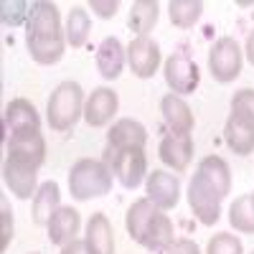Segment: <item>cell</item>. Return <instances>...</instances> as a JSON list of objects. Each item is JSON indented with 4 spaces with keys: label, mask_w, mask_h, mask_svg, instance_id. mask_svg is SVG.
Listing matches in <instances>:
<instances>
[{
    "label": "cell",
    "mask_w": 254,
    "mask_h": 254,
    "mask_svg": "<svg viewBox=\"0 0 254 254\" xmlns=\"http://www.w3.org/2000/svg\"><path fill=\"white\" fill-rule=\"evenodd\" d=\"M104 163L110 165V171L125 188H137L147 173L145 150H112V147H107Z\"/></svg>",
    "instance_id": "6"
},
{
    "label": "cell",
    "mask_w": 254,
    "mask_h": 254,
    "mask_svg": "<svg viewBox=\"0 0 254 254\" xmlns=\"http://www.w3.org/2000/svg\"><path fill=\"white\" fill-rule=\"evenodd\" d=\"M13 242V211L8 206L0 208V252H5Z\"/></svg>",
    "instance_id": "32"
},
{
    "label": "cell",
    "mask_w": 254,
    "mask_h": 254,
    "mask_svg": "<svg viewBox=\"0 0 254 254\" xmlns=\"http://www.w3.org/2000/svg\"><path fill=\"white\" fill-rule=\"evenodd\" d=\"M84 92L76 81H61L56 92L49 97V107H46V117L51 130L56 132H66L76 125V120L84 115Z\"/></svg>",
    "instance_id": "3"
},
{
    "label": "cell",
    "mask_w": 254,
    "mask_h": 254,
    "mask_svg": "<svg viewBox=\"0 0 254 254\" xmlns=\"http://www.w3.org/2000/svg\"><path fill=\"white\" fill-rule=\"evenodd\" d=\"M231 115L254 130V89H242L231 99Z\"/></svg>",
    "instance_id": "30"
},
{
    "label": "cell",
    "mask_w": 254,
    "mask_h": 254,
    "mask_svg": "<svg viewBox=\"0 0 254 254\" xmlns=\"http://www.w3.org/2000/svg\"><path fill=\"white\" fill-rule=\"evenodd\" d=\"M158 15H160V8H158L155 0H137L130 8L127 26H130V31H135L137 36H147L153 31V26L158 23Z\"/></svg>",
    "instance_id": "25"
},
{
    "label": "cell",
    "mask_w": 254,
    "mask_h": 254,
    "mask_svg": "<svg viewBox=\"0 0 254 254\" xmlns=\"http://www.w3.org/2000/svg\"><path fill=\"white\" fill-rule=\"evenodd\" d=\"M201 13H203V3H198V0H173L168 5L171 23L178 28H193V23L201 18Z\"/></svg>",
    "instance_id": "28"
},
{
    "label": "cell",
    "mask_w": 254,
    "mask_h": 254,
    "mask_svg": "<svg viewBox=\"0 0 254 254\" xmlns=\"http://www.w3.org/2000/svg\"><path fill=\"white\" fill-rule=\"evenodd\" d=\"M247 59H249V64H252V66H254V31L247 36Z\"/></svg>",
    "instance_id": "36"
},
{
    "label": "cell",
    "mask_w": 254,
    "mask_h": 254,
    "mask_svg": "<svg viewBox=\"0 0 254 254\" xmlns=\"http://www.w3.org/2000/svg\"><path fill=\"white\" fill-rule=\"evenodd\" d=\"M61 208V190L54 181H46L44 186H38L33 196V221L38 226H49L51 216Z\"/></svg>",
    "instance_id": "20"
},
{
    "label": "cell",
    "mask_w": 254,
    "mask_h": 254,
    "mask_svg": "<svg viewBox=\"0 0 254 254\" xmlns=\"http://www.w3.org/2000/svg\"><path fill=\"white\" fill-rule=\"evenodd\" d=\"M36 176L38 171L31 165H23V163H15L10 158H5V165H3V181L5 186L10 188V193L20 201H28L31 196H36Z\"/></svg>",
    "instance_id": "14"
},
{
    "label": "cell",
    "mask_w": 254,
    "mask_h": 254,
    "mask_svg": "<svg viewBox=\"0 0 254 254\" xmlns=\"http://www.w3.org/2000/svg\"><path fill=\"white\" fill-rule=\"evenodd\" d=\"M224 140L237 155H252L254 153V130L234 115H229L224 127Z\"/></svg>",
    "instance_id": "24"
},
{
    "label": "cell",
    "mask_w": 254,
    "mask_h": 254,
    "mask_svg": "<svg viewBox=\"0 0 254 254\" xmlns=\"http://www.w3.org/2000/svg\"><path fill=\"white\" fill-rule=\"evenodd\" d=\"M160 112H163V120L168 125V130H171V135L190 137V132H193V112H190L183 97L165 94L160 99Z\"/></svg>",
    "instance_id": "10"
},
{
    "label": "cell",
    "mask_w": 254,
    "mask_h": 254,
    "mask_svg": "<svg viewBox=\"0 0 254 254\" xmlns=\"http://www.w3.org/2000/svg\"><path fill=\"white\" fill-rule=\"evenodd\" d=\"M252 196H254V193H252Z\"/></svg>",
    "instance_id": "38"
},
{
    "label": "cell",
    "mask_w": 254,
    "mask_h": 254,
    "mask_svg": "<svg viewBox=\"0 0 254 254\" xmlns=\"http://www.w3.org/2000/svg\"><path fill=\"white\" fill-rule=\"evenodd\" d=\"M147 198H150L160 211L176 208L181 198V181L165 171H153L147 176Z\"/></svg>",
    "instance_id": "11"
},
{
    "label": "cell",
    "mask_w": 254,
    "mask_h": 254,
    "mask_svg": "<svg viewBox=\"0 0 254 254\" xmlns=\"http://www.w3.org/2000/svg\"><path fill=\"white\" fill-rule=\"evenodd\" d=\"M127 61H130V69L135 76L150 79L160 66V46L150 36H137L127 46Z\"/></svg>",
    "instance_id": "9"
},
{
    "label": "cell",
    "mask_w": 254,
    "mask_h": 254,
    "mask_svg": "<svg viewBox=\"0 0 254 254\" xmlns=\"http://www.w3.org/2000/svg\"><path fill=\"white\" fill-rule=\"evenodd\" d=\"M84 242H87L92 254H115V237H112L110 219L104 214H92Z\"/></svg>",
    "instance_id": "18"
},
{
    "label": "cell",
    "mask_w": 254,
    "mask_h": 254,
    "mask_svg": "<svg viewBox=\"0 0 254 254\" xmlns=\"http://www.w3.org/2000/svg\"><path fill=\"white\" fill-rule=\"evenodd\" d=\"M188 203L193 216L203 224V226H214L221 216V196L219 190L211 186L201 173H193L188 183Z\"/></svg>",
    "instance_id": "4"
},
{
    "label": "cell",
    "mask_w": 254,
    "mask_h": 254,
    "mask_svg": "<svg viewBox=\"0 0 254 254\" xmlns=\"http://www.w3.org/2000/svg\"><path fill=\"white\" fill-rule=\"evenodd\" d=\"M112 188V171L107 163L81 158L69 171V190L76 201H89L107 196Z\"/></svg>",
    "instance_id": "2"
},
{
    "label": "cell",
    "mask_w": 254,
    "mask_h": 254,
    "mask_svg": "<svg viewBox=\"0 0 254 254\" xmlns=\"http://www.w3.org/2000/svg\"><path fill=\"white\" fill-rule=\"evenodd\" d=\"M158 206L150 201V198H137L130 208H127V216H125V226H127V234H130L137 244L145 234V229L150 226L153 216L158 214Z\"/></svg>",
    "instance_id": "21"
},
{
    "label": "cell",
    "mask_w": 254,
    "mask_h": 254,
    "mask_svg": "<svg viewBox=\"0 0 254 254\" xmlns=\"http://www.w3.org/2000/svg\"><path fill=\"white\" fill-rule=\"evenodd\" d=\"M173 242H176L173 239V221L158 211V214L153 216V221H150V226L145 229L140 244L145 249H150V252H165Z\"/></svg>",
    "instance_id": "22"
},
{
    "label": "cell",
    "mask_w": 254,
    "mask_h": 254,
    "mask_svg": "<svg viewBox=\"0 0 254 254\" xmlns=\"http://www.w3.org/2000/svg\"><path fill=\"white\" fill-rule=\"evenodd\" d=\"M229 221L242 234H254V196H239L229 208Z\"/></svg>",
    "instance_id": "27"
},
{
    "label": "cell",
    "mask_w": 254,
    "mask_h": 254,
    "mask_svg": "<svg viewBox=\"0 0 254 254\" xmlns=\"http://www.w3.org/2000/svg\"><path fill=\"white\" fill-rule=\"evenodd\" d=\"M8 158L15 163H23L31 168L44 165L46 160V140L41 135V130H20V132H10L8 140Z\"/></svg>",
    "instance_id": "7"
},
{
    "label": "cell",
    "mask_w": 254,
    "mask_h": 254,
    "mask_svg": "<svg viewBox=\"0 0 254 254\" xmlns=\"http://www.w3.org/2000/svg\"><path fill=\"white\" fill-rule=\"evenodd\" d=\"M158 155L168 168H173L176 173H183L188 168V163H190V158H193V140L178 137V135H165L160 140Z\"/></svg>",
    "instance_id": "15"
},
{
    "label": "cell",
    "mask_w": 254,
    "mask_h": 254,
    "mask_svg": "<svg viewBox=\"0 0 254 254\" xmlns=\"http://www.w3.org/2000/svg\"><path fill=\"white\" fill-rule=\"evenodd\" d=\"M163 71H165V81H168V87L173 89V94H178V97L181 94H193L198 89V81H201L198 66L186 51L173 54L165 61Z\"/></svg>",
    "instance_id": "8"
},
{
    "label": "cell",
    "mask_w": 254,
    "mask_h": 254,
    "mask_svg": "<svg viewBox=\"0 0 254 254\" xmlns=\"http://www.w3.org/2000/svg\"><path fill=\"white\" fill-rule=\"evenodd\" d=\"M89 8H92L99 18H112V15L120 10V3H117V0H92Z\"/></svg>",
    "instance_id": "33"
},
{
    "label": "cell",
    "mask_w": 254,
    "mask_h": 254,
    "mask_svg": "<svg viewBox=\"0 0 254 254\" xmlns=\"http://www.w3.org/2000/svg\"><path fill=\"white\" fill-rule=\"evenodd\" d=\"M252 254H254V252H252Z\"/></svg>",
    "instance_id": "39"
},
{
    "label": "cell",
    "mask_w": 254,
    "mask_h": 254,
    "mask_svg": "<svg viewBox=\"0 0 254 254\" xmlns=\"http://www.w3.org/2000/svg\"><path fill=\"white\" fill-rule=\"evenodd\" d=\"M208 71L216 81L229 84L242 71V49L231 36H221L208 51Z\"/></svg>",
    "instance_id": "5"
},
{
    "label": "cell",
    "mask_w": 254,
    "mask_h": 254,
    "mask_svg": "<svg viewBox=\"0 0 254 254\" xmlns=\"http://www.w3.org/2000/svg\"><path fill=\"white\" fill-rule=\"evenodd\" d=\"M165 254H201V249L196 247V242H190V239H176L171 247L165 249Z\"/></svg>",
    "instance_id": "34"
},
{
    "label": "cell",
    "mask_w": 254,
    "mask_h": 254,
    "mask_svg": "<svg viewBox=\"0 0 254 254\" xmlns=\"http://www.w3.org/2000/svg\"><path fill=\"white\" fill-rule=\"evenodd\" d=\"M117 107H120L117 92L110 87H99L92 92V97L84 104V120H87L89 127H104L115 117Z\"/></svg>",
    "instance_id": "12"
},
{
    "label": "cell",
    "mask_w": 254,
    "mask_h": 254,
    "mask_svg": "<svg viewBox=\"0 0 254 254\" xmlns=\"http://www.w3.org/2000/svg\"><path fill=\"white\" fill-rule=\"evenodd\" d=\"M61 254H92V252H89V247H87L84 239H71L69 244H64Z\"/></svg>",
    "instance_id": "35"
},
{
    "label": "cell",
    "mask_w": 254,
    "mask_h": 254,
    "mask_svg": "<svg viewBox=\"0 0 254 254\" xmlns=\"http://www.w3.org/2000/svg\"><path fill=\"white\" fill-rule=\"evenodd\" d=\"M147 132L137 120H117L112 125V130L107 132V147L112 150H145Z\"/></svg>",
    "instance_id": "13"
},
{
    "label": "cell",
    "mask_w": 254,
    "mask_h": 254,
    "mask_svg": "<svg viewBox=\"0 0 254 254\" xmlns=\"http://www.w3.org/2000/svg\"><path fill=\"white\" fill-rule=\"evenodd\" d=\"M5 127L10 132H20V130H38L41 127V117L36 112V107L23 99V97H18L13 102H8V107H5Z\"/></svg>",
    "instance_id": "19"
},
{
    "label": "cell",
    "mask_w": 254,
    "mask_h": 254,
    "mask_svg": "<svg viewBox=\"0 0 254 254\" xmlns=\"http://www.w3.org/2000/svg\"><path fill=\"white\" fill-rule=\"evenodd\" d=\"M26 46L36 64H56L66 49V31L61 28L59 8L49 0H38L31 8V18L26 23Z\"/></svg>",
    "instance_id": "1"
},
{
    "label": "cell",
    "mask_w": 254,
    "mask_h": 254,
    "mask_svg": "<svg viewBox=\"0 0 254 254\" xmlns=\"http://www.w3.org/2000/svg\"><path fill=\"white\" fill-rule=\"evenodd\" d=\"M33 254H38V252H33Z\"/></svg>",
    "instance_id": "37"
},
{
    "label": "cell",
    "mask_w": 254,
    "mask_h": 254,
    "mask_svg": "<svg viewBox=\"0 0 254 254\" xmlns=\"http://www.w3.org/2000/svg\"><path fill=\"white\" fill-rule=\"evenodd\" d=\"M31 8L33 3H26V0H5L3 5H0V18H3V23L15 28L20 23H28V18H31Z\"/></svg>",
    "instance_id": "29"
},
{
    "label": "cell",
    "mask_w": 254,
    "mask_h": 254,
    "mask_svg": "<svg viewBox=\"0 0 254 254\" xmlns=\"http://www.w3.org/2000/svg\"><path fill=\"white\" fill-rule=\"evenodd\" d=\"M206 254H244V247H242V242L234 234L221 231V234H216L214 239L208 242Z\"/></svg>",
    "instance_id": "31"
},
{
    "label": "cell",
    "mask_w": 254,
    "mask_h": 254,
    "mask_svg": "<svg viewBox=\"0 0 254 254\" xmlns=\"http://www.w3.org/2000/svg\"><path fill=\"white\" fill-rule=\"evenodd\" d=\"M79 224H81L79 211L71 208V206H61L56 214L51 216L49 226H46V229H49V239H51V244L64 247V244H69L71 239H76Z\"/></svg>",
    "instance_id": "16"
},
{
    "label": "cell",
    "mask_w": 254,
    "mask_h": 254,
    "mask_svg": "<svg viewBox=\"0 0 254 254\" xmlns=\"http://www.w3.org/2000/svg\"><path fill=\"white\" fill-rule=\"evenodd\" d=\"M89 31H92L89 13L81 5H74L66 18V44H71V49H81L89 38Z\"/></svg>",
    "instance_id": "26"
},
{
    "label": "cell",
    "mask_w": 254,
    "mask_h": 254,
    "mask_svg": "<svg viewBox=\"0 0 254 254\" xmlns=\"http://www.w3.org/2000/svg\"><path fill=\"white\" fill-rule=\"evenodd\" d=\"M211 186H214L219 190V196L224 198L229 190H231V171H229V163L219 155H208L198 163V171Z\"/></svg>",
    "instance_id": "23"
},
{
    "label": "cell",
    "mask_w": 254,
    "mask_h": 254,
    "mask_svg": "<svg viewBox=\"0 0 254 254\" xmlns=\"http://www.w3.org/2000/svg\"><path fill=\"white\" fill-rule=\"evenodd\" d=\"M125 46L115 36H107L97 49V69L104 79H117L125 66Z\"/></svg>",
    "instance_id": "17"
}]
</instances>
